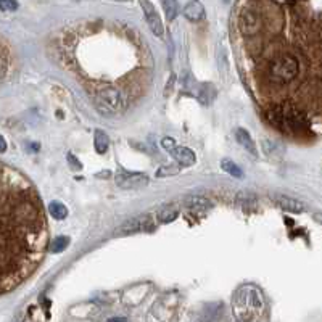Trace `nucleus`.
Wrapping results in <instances>:
<instances>
[{"label":"nucleus","mask_w":322,"mask_h":322,"mask_svg":"<svg viewBox=\"0 0 322 322\" xmlns=\"http://www.w3.org/2000/svg\"><path fill=\"white\" fill-rule=\"evenodd\" d=\"M2 290L20 285L41 263L45 248V222L34 192L20 195L2 185Z\"/></svg>","instance_id":"f257e3e1"},{"label":"nucleus","mask_w":322,"mask_h":322,"mask_svg":"<svg viewBox=\"0 0 322 322\" xmlns=\"http://www.w3.org/2000/svg\"><path fill=\"white\" fill-rule=\"evenodd\" d=\"M300 71L301 68L297 55H293L292 52H274L271 61L264 66L263 74L272 86L283 87L295 81Z\"/></svg>","instance_id":"f03ea898"},{"label":"nucleus","mask_w":322,"mask_h":322,"mask_svg":"<svg viewBox=\"0 0 322 322\" xmlns=\"http://www.w3.org/2000/svg\"><path fill=\"white\" fill-rule=\"evenodd\" d=\"M126 105H127V97L122 90L108 87V89H103L99 92L97 107L102 113L111 115V113L122 110Z\"/></svg>","instance_id":"7ed1b4c3"},{"label":"nucleus","mask_w":322,"mask_h":322,"mask_svg":"<svg viewBox=\"0 0 322 322\" xmlns=\"http://www.w3.org/2000/svg\"><path fill=\"white\" fill-rule=\"evenodd\" d=\"M239 29L245 37H254L261 31V18L253 4H247L239 15Z\"/></svg>","instance_id":"20e7f679"},{"label":"nucleus","mask_w":322,"mask_h":322,"mask_svg":"<svg viewBox=\"0 0 322 322\" xmlns=\"http://www.w3.org/2000/svg\"><path fill=\"white\" fill-rule=\"evenodd\" d=\"M153 224H151V217L148 214L137 216L134 219H129L124 224H121L115 231V235H126V234H136L140 231H151Z\"/></svg>","instance_id":"39448f33"},{"label":"nucleus","mask_w":322,"mask_h":322,"mask_svg":"<svg viewBox=\"0 0 322 322\" xmlns=\"http://www.w3.org/2000/svg\"><path fill=\"white\" fill-rule=\"evenodd\" d=\"M116 184L124 188V190H132V188H142L148 184V177L140 173H126L119 171L116 174Z\"/></svg>","instance_id":"423d86ee"},{"label":"nucleus","mask_w":322,"mask_h":322,"mask_svg":"<svg viewBox=\"0 0 322 322\" xmlns=\"http://www.w3.org/2000/svg\"><path fill=\"white\" fill-rule=\"evenodd\" d=\"M140 7H142V10H144V13H145V18H147V21L150 24V29L153 31L155 36L163 37L165 36V27H163V23H161V18H159V15L156 12L155 5L147 2V0H142Z\"/></svg>","instance_id":"0eeeda50"},{"label":"nucleus","mask_w":322,"mask_h":322,"mask_svg":"<svg viewBox=\"0 0 322 322\" xmlns=\"http://www.w3.org/2000/svg\"><path fill=\"white\" fill-rule=\"evenodd\" d=\"M271 198L282 208V210H285V211H290V213H303V211H305V205H303L301 202H298V200H295V198H292V197L276 194V195H272Z\"/></svg>","instance_id":"6e6552de"},{"label":"nucleus","mask_w":322,"mask_h":322,"mask_svg":"<svg viewBox=\"0 0 322 322\" xmlns=\"http://www.w3.org/2000/svg\"><path fill=\"white\" fill-rule=\"evenodd\" d=\"M235 139L237 142L248 151V153L251 156H258V150H256V144L253 142L251 136H250V132L247 129H243V127H237L235 129Z\"/></svg>","instance_id":"1a4fd4ad"},{"label":"nucleus","mask_w":322,"mask_h":322,"mask_svg":"<svg viewBox=\"0 0 322 322\" xmlns=\"http://www.w3.org/2000/svg\"><path fill=\"white\" fill-rule=\"evenodd\" d=\"M182 205L187 208V210H210L213 206L211 202L208 198L202 197V195H187L182 198Z\"/></svg>","instance_id":"9d476101"},{"label":"nucleus","mask_w":322,"mask_h":322,"mask_svg":"<svg viewBox=\"0 0 322 322\" xmlns=\"http://www.w3.org/2000/svg\"><path fill=\"white\" fill-rule=\"evenodd\" d=\"M171 155L181 166H192V165H195V161H197L195 153L190 148H187V147H176L171 151Z\"/></svg>","instance_id":"9b49d317"},{"label":"nucleus","mask_w":322,"mask_h":322,"mask_svg":"<svg viewBox=\"0 0 322 322\" xmlns=\"http://www.w3.org/2000/svg\"><path fill=\"white\" fill-rule=\"evenodd\" d=\"M184 16L187 18L188 21H200L203 20V16H205V8L200 2H190V4H187L184 7Z\"/></svg>","instance_id":"f8f14e48"},{"label":"nucleus","mask_w":322,"mask_h":322,"mask_svg":"<svg viewBox=\"0 0 322 322\" xmlns=\"http://www.w3.org/2000/svg\"><path fill=\"white\" fill-rule=\"evenodd\" d=\"M93 145H95L97 153H100V155L105 153V151L108 150V145H110V139H108V136L105 134V132L100 131V129H95V136H93Z\"/></svg>","instance_id":"ddd939ff"},{"label":"nucleus","mask_w":322,"mask_h":322,"mask_svg":"<svg viewBox=\"0 0 322 322\" xmlns=\"http://www.w3.org/2000/svg\"><path fill=\"white\" fill-rule=\"evenodd\" d=\"M216 97V89L213 84H202L200 86V93H198V99L203 103V105H210Z\"/></svg>","instance_id":"4468645a"},{"label":"nucleus","mask_w":322,"mask_h":322,"mask_svg":"<svg viewBox=\"0 0 322 322\" xmlns=\"http://www.w3.org/2000/svg\"><path fill=\"white\" fill-rule=\"evenodd\" d=\"M49 211H50L53 219H56V221H63L65 217L68 216V208L60 202H52L49 205Z\"/></svg>","instance_id":"2eb2a0df"},{"label":"nucleus","mask_w":322,"mask_h":322,"mask_svg":"<svg viewBox=\"0 0 322 322\" xmlns=\"http://www.w3.org/2000/svg\"><path fill=\"white\" fill-rule=\"evenodd\" d=\"M221 168L224 169L227 174H231L232 177H242L243 176V173H242V169L239 168V165L234 163L232 159H222L221 161Z\"/></svg>","instance_id":"dca6fc26"},{"label":"nucleus","mask_w":322,"mask_h":322,"mask_svg":"<svg viewBox=\"0 0 322 322\" xmlns=\"http://www.w3.org/2000/svg\"><path fill=\"white\" fill-rule=\"evenodd\" d=\"M176 217H177V210H176V208H173V206H166L165 210H161L158 213V219H159V222H163V224L173 222Z\"/></svg>","instance_id":"f3484780"},{"label":"nucleus","mask_w":322,"mask_h":322,"mask_svg":"<svg viewBox=\"0 0 322 322\" xmlns=\"http://www.w3.org/2000/svg\"><path fill=\"white\" fill-rule=\"evenodd\" d=\"M68 245H70V237H63V235L56 237L50 245V251L52 253H61L68 248Z\"/></svg>","instance_id":"a211bd4d"},{"label":"nucleus","mask_w":322,"mask_h":322,"mask_svg":"<svg viewBox=\"0 0 322 322\" xmlns=\"http://www.w3.org/2000/svg\"><path fill=\"white\" fill-rule=\"evenodd\" d=\"M263 148L266 155H280L283 151V147L279 144V142H271V140H263Z\"/></svg>","instance_id":"6ab92c4d"},{"label":"nucleus","mask_w":322,"mask_h":322,"mask_svg":"<svg viewBox=\"0 0 322 322\" xmlns=\"http://www.w3.org/2000/svg\"><path fill=\"white\" fill-rule=\"evenodd\" d=\"M163 8H165V13L168 16L169 21H173L174 18L177 16V12H179V5L177 2H174V0H163Z\"/></svg>","instance_id":"aec40b11"},{"label":"nucleus","mask_w":322,"mask_h":322,"mask_svg":"<svg viewBox=\"0 0 322 322\" xmlns=\"http://www.w3.org/2000/svg\"><path fill=\"white\" fill-rule=\"evenodd\" d=\"M181 171V168L177 165H171V166H161L156 171V177H166V176H176Z\"/></svg>","instance_id":"412c9836"},{"label":"nucleus","mask_w":322,"mask_h":322,"mask_svg":"<svg viewBox=\"0 0 322 322\" xmlns=\"http://www.w3.org/2000/svg\"><path fill=\"white\" fill-rule=\"evenodd\" d=\"M254 203H256V200H254V197L251 194H247V192H240L239 197H237V205L240 206H254Z\"/></svg>","instance_id":"4be33fe9"},{"label":"nucleus","mask_w":322,"mask_h":322,"mask_svg":"<svg viewBox=\"0 0 322 322\" xmlns=\"http://www.w3.org/2000/svg\"><path fill=\"white\" fill-rule=\"evenodd\" d=\"M161 147H163L165 150H168V151H173L176 148V142L171 137H165L163 140H161Z\"/></svg>","instance_id":"5701e85b"},{"label":"nucleus","mask_w":322,"mask_h":322,"mask_svg":"<svg viewBox=\"0 0 322 322\" xmlns=\"http://www.w3.org/2000/svg\"><path fill=\"white\" fill-rule=\"evenodd\" d=\"M66 159H68V163H70L71 169H82L81 161H79L78 158H74L73 153H68V155H66Z\"/></svg>","instance_id":"b1692460"},{"label":"nucleus","mask_w":322,"mask_h":322,"mask_svg":"<svg viewBox=\"0 0 322 322\" xmlns=\"http://www.w3.org/2000/svg\"><path fill=\"white\" fill-rule=\"evenodd\" d=\"M18 8V4L16 2H7V0H4V2H0V10L4 12H13Z\"/></svg>","instance_id":"393cba45"},{"label":"nucleus","mask_w":322,"mask_h":322,"mask_svg":"<svg viewBox=\"0 0 322 322\" xmlns=\"http://www.w3.org/2000/svg\"><path fill=\"white\" fill-rule=\"evenodd\" d=\"M7 66H8V58H7V50H2V78L7 74Z\"/></svg>","instance_id":"a878e982"},{"label":"nucleus","mask_w":322,"mask_h":322,"mask_svg":"<svg viewBox=\"0 0 322 322\" xmlns=\"http://www.w3.org/2000/svg\"><path fill=\"white\" fill-rule=\"evenodd\" d=\"M107 322H127V319L126 317H111Z\"/></svg>","instance_id":"bb28decb"},{"label":"nucleus","mask_w":322,"mask_h":322,"mask_svg":"<svg viewBox=\"0 0 322 322\" xmlns=\"http://www.w3.org/2000/svg\"><path fill=\"white\" fill-rule=\"evenodd\" d=\"M0 150H2V153H5V150H7V144H5V139L4 137L0 139Z\"/></svg>","instance_id":"cd10ccee"},{"label":"nucleus","mask_w":322,"mask_h":322,"mask_svg":"<svg viewBox=\"0 0 322 322\" xmlns=\"http://www.w3.org/2000/svg\"><path fill=\"white\" fill-rule=\"evenodd\" d=\"M314 219H316V222L322 224V213H316L314 214Z\"/></svg>","instance_id":"c85d7f7f"}]
</instances>
